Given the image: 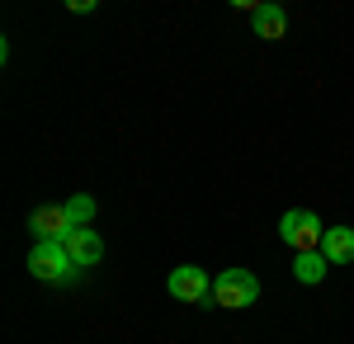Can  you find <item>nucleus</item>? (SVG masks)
Instances as JSON below:
<instances>
[{
	"instance_id": "obj_1",
	"label": "nucleus",
	"mask_w": 354,
	"mask_h": 344,
	"mask_svg": "<svg viewBox=\"0 0 354 344\" xmlns=\"http://www.w3.org/2000/svg\"><path fill=\"white\" fill-rule=\"evenodd\" d=\"M260 302V278L250 269H222L213 292L203 297V307H227V312H241V307H255Z\"/></svg>"
},
{
	"instance_id": "obj_10",
	"label": "nucleus",
	"mask_w": 354,
	"mask_h": 344,
	"mask_svg": "<svg viewBox=\"0 0 354 344\" xmlns=\"http://www.w3.org/2000/svg\"><path fill=\"white\" fill-rule=\"evenodd\" d=\"M66 212H71V227H90V217H95V198H90V193H76V198L66 203Z\"/></svg>"
},
{
	"instance_id": "obj_5",
	"label": "nucleus",
	"mask_w": 354,
	"mask_h": 344,
	"mask_svg": "<svg viewBox=\"0 0 354 344\" xmlns=\"http://www.w3.org/2000/svg\"><path fill=\"white\" fill-rule=\"evenodd\" d=\"M165 288H170L175 302H198V307H203V297L213 292V278H208L198 265H180V269H170Z\"/></svg>"
},
{
	"instance_id": "obj_7",
	"label": "nucleus",
	"mask_w": 354,
	"mask_h": 344,
	"mask_svg": "<svg viewBox=\"0 0 354 344\" xmlns=\"http://www.w3.org/2000/svg\"><path fill=\"white\" fill-rule=\"evenodd\" d=\"M322 255H326V265H354V227H326Z\"/></svg>"
},
{
	"instance_id": "obj_6",
	"label": "nucleus",
	"mask_w": 354,
	"mask_h": 344,
	"mask_svg": "<svg viewBox=\"0 0 354 344\" xmlns=\"http://www.w3.org/2000/svg\"><path fill=\"white\" fill-rule=\"evenodd\" d=\"M62 245H66V255H71V265H76V269H95L100 260H104V240H100L95 227H76Z\"/></svg>"
},
{
	"instance_id": "obj_2",
	"label": "nucleus",
	"mask_w": 354,
	"mask_h": 344,
	"mask_svg": "<svg viewBox=\"0 0 354 344\" xmlns=\"http://www.w3.org/2000/svg\"><path fill=\"white\" fill-rule=\"evenodd\" d=\"M279 236H283V245H288L293 255H302V250H322L326 222H322L312 208H288L283 217H279Z\"/></svg>"
},
{
	"instance_id": "obj_4",
	"label": "nucleus",
	"mask_w": 354,
	"mask_h": 344,
	"mask_svg": "<svg viewBox=\"0 0 354 344\" xmlns=\"http://www.w3.org/2000/svg\"><path fill=\"white\" fill-rule=\"evenodd\" d=\"M28 231H33V240H66L76 227H71L66 203H43V208L28 212Z\"/></svg>"
},
{
	"instance_id": "obj_3",
	"label": "nucleus",
	"mask_w": 354,
	"mask_h": 344,
	"mask_svg": "<svg viewBox=\"0 0 354 344\" xmlns=\"http://www.w3.org/2000/svg\"><path fill=\"white\" fill-rule=\"evenodd\" d=\"M28 274H33L38 283H71V278H76V265H71V255H66L62 240H33V250H28Z\"/></svg>"
},
{
	"instance_id": "obj_8",
	"label": "nucleus",
	"mask_w": 354,
	"mask_h": 344,
	"mask_svg": "<svg viewBox=\"0 0 354 344\" xmlns=\"http://www.w3.org/2000/svg\"><path fill=\"white\" fill-rule=\"evenodd\" d=\"M250 28H255V38H283V28H288V15H283V5H255V15H250Z\"/></svg>"
},
{
	"instance_id": "obj_9",
	"label": "nucleus",
	"mask_w": 354,
	"mask_h": 344,
	"mask_svg": "<svg viewBox=\"0 0 354 344\" xmlns=\"http://www.w3.org/2000/svg\"><path fill=\"white\" fill-rule=\"evenodd\" d=\"M326 255L322 250H302V255H293V278L298 283H307V288H317L322 278H326Z\"/></svg>"
}]
</instances>
